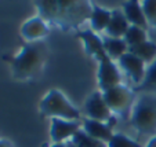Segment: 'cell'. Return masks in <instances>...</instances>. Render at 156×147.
<instances>
[{
	"mask_svg": "<svg viewBox=\"0 0 156 147\" xmlns=\"http://www.w3.org/2000/svg\"><path fill=\"white\" fill-rule=\"evenodd\" d=\"M50 147H66V143H54Z\"/></svg>",
	"mask_w": 156,
	"mask_h": 147,
	"instance_id": "25",
	"label": "cell"
},
{
	"mask_svg": "<svg viewBox=\"0 0 156 147\" xmlns=\"http://www.w3.org/2000/svg\"><path fill=\"white\" fill-rule=\"evenodd\" d=\"M147 147H156V136H153L149 140V143L147 144Z\"/></svg>",
	"mask_w": 156,
	"mask_h": 147,
	"instance_id": "24",
	"label": "cell"
},
{
	"mask_svg": "<svg viewBox=\"0 0 156 147\" xmlns=\"http://www.w3.org/2000/svg\"><path fill=\"white\" fill-rule=\"evenodd\" d=\"M129 28H130V24L123 12L120 10H113L112 17H111V21H109L108 28L105 29V32L108 35V37L123 38L126 36Z\"/></svg>",
	"mask_w": 156,
	"mask_h": 147,
	"instance_id": "14",
	"label": "cell"
},
{
	"mask_svg": "<svg viewBox=\"0 0 156 147\" xmlns=\"http://www.w3.org/2000/svg\"><path fill=\"white\" fill-rule=\"evenodd\" d=\"M112 17V11L105 10L102 7L93 6L91 15H90V25L93 32H102L108 28V24Z\"/></svg>",
	"mask_w": 156,
	"mask_h": 147,
	"instance_id": "16",
	"label": "cell"
},
{
	"mask_svg": "<svg viewBox=\"0 0 156 147\" xmlns=\"http://www.w3.org/2000/svg\"><path fill=\"white\" fill-rule=\"evenodd\" d=\"M77 37L83 41V44H84V51L87 55H93L98 59L105 54L102 38H101L100 36L95 35L93 30L87 29V30L77 32Z\"/></svg>",
	"mask_w": 156,
	"mask_h": 147,
	"instance_id": "13",
	"label": "cell"
},
{
	"mask_svg": "<svg viewBox=\"0 0 156 147\" xmlns=\"http://www.w3.org/2000/svg\"><path fill=\"white\" fill-rule=\"evenodd\" d=\"M41 19L53 21L64 28L77 25L91 15L93 7L86 2H37Z\"/></svg>",
	"mask_w": 156,
	"mask_h": 147,
	"instance_id": "1",
	"label": "cell"
},
{
	"mask_svg": "<svg viewBox=\"0 0 156 147\" xmlns=\"http://www.w3.org/2000/svg\"><path fill=\"white\" fill-rule=\"evenodd\" d=\"M108 147H141V144H138L133 139L127 138L126 135L115 133L113 138L108 142Z\"/></svg>",
	"mask_w": 156,
	"mask_h": 147,
	"instance_id": "21",
	"label": "cell"
},
{
	"mask_svg": "<svg viewBox=\"0 0 156 147\" xmlns=\"http://www.w3.org/2000/svg\"><path fill=\"white\" fill-rule=\"evenodd\" d=\"M137 91H156V59L145 70V77L140 85H137Z\"/></svg>",
	"mask_w": 156,
	"mask_h": 147,
	"instance_id": "20",
	"label": "cell"
},
{
	"mask_svg": "<svg viewBox=\"0 0 156 147\" xmlns=\"http://www.w3.org/2000/svg\"><path fill=\"white\" fill-rule=\"evenodd\" d=\"M84 113L88 120L100 121V122L111 120V110L104 100L102 92L95 91L87 98L84 103Z\"/></svg>",
	"mask_w": 156,
	"mask_h": 147,
	"instance_id": "7",
	"label": "cell"
},
{
	"mask_svg": "<svg viewBox=\"0 0 156 147\" xmlns=\"http://www.w3.org/2000/svg\"><path fill=\"white\" fill-rule=\"evenodd\" d=\"M131 125L140 133H153L156 131V98L144 95L133 109Z\"/></svg>",
	"mask_w": 156,
	"mask_h": 147,
	"instance_id": "4",
	"label": "cell"
},
{
	"mask_svg": "<svg viewBox=\"0 0 156 147\" xmlns=\"http://www.w3.org/2000/svg\"><path fill=\"white\" fill-rule=\"evenodd\" d=\"M48 32H50V29H48L47 24L40 17L27 21L21 28V35L29 41H37L39 38L47 36Z\"/></svg>",
	"mask_w": 156,
	"mask_h": 147,
	"instance_id": "11",
	"label": "cell"
},
{
	"mask_svg": "<svg viewBox=\"0 0 156 147\" xmlns=\"http://www.w3.org/2000/svg\"><path fill=\"white\" fill-rule=\"evenodd\" d=\"M0 147H14V146L6 139H0Z\"/></svg>",
	"mask_w": 156,
	"mask_h": 147,
	"instance_id": "23",
	"label": "cell"
},
{
	"mask_svg": "<svg viewBox=\"0 0 156 147\" xmlns=\"http://www.w3.org/2000/svg\"><path fill=\"white\" fill-rule=\"evenodd\" d=\"M83 131L87 135L91 136V138L98 139L101 142H105L106 144L115 135L112 132V127L111 125H108L105 122H100V121L88 120V118L83 120Z\"/></svg>",
	"mask_w": 156,
	"mask_h": 147,
	"instance_id": "10",
	"label": "cell"
},
{
	"mask_svg": "<svg viewBox=\"0 0 156 147\" xmlns=\"http://www.w3.org/2000/svg\"><path fill=\"white\" fill-rule=\"evenodd\" d=\"M79 129V121H66L61 120V118H51L50 136L54 143H64L65 139H72Z\"/></svg>",
	"mask_w": 156,
	"mask_h": 147,
	"instance_id": "9",
	"label": "cell"
},
{
	"mask_svg": "<svg viewBox=\"0 0 156 147\" xmlns=\"http://www.w3.org/2000/svg\"><path fill=\"white\" fill-rule=\"evenodd\" d=\"M118 62H119L120 69L131 79V81L140 85L145 77L144 62H142L138 56L133 55V54H130V52H126L122 58H119Z\"/></svg>",
	"mask_w": 156,
	"mask_h": 147,
	"instance_id": "8",
	"label": "cell"
},
{
	"mask_svg": "<svg viewBox=\"0 0 156 147\" xmlns=\"http://www.w3.org/2000/svg\"><path fill=\"white\" fill-rule=\"evenodd\" d=\"M127 52L133 54V55L138 56L142 62H148V63H152L156 59V44L152 41H145L142 44L134 45V47H129Z\"/></svg>",
	"mask_w": 156,
	"mask_h": 147,
	"instance_id": "17",
	"label": "cell"
},
{
	"mask_svg": "<svg viewBox=\"0 0 156 147\" xmlns=\"http://www.w3.org/2000/svg\"><path fill=\"white\" fill-rule=\"evenodd\" d=\"M48 48L43 40L30 41L12 59V74L17 80H27L39 73L44 62L47 61Z\"/></svg>",
	"mask_w": 156,
	"mask_h": 147,
	"instance_id": "2",
	"label": "cell"
},
{
	"mask_svg": "<svg viewBox=\"0 0 156 147\" xmlns=\"http://www.w3.org/2000/svg\"><path fill=\"white\" fill-rule=\"evenodd\" d=\"M98 62H100V66H98L97 72V80L101 92L109 91V89L120 85L122 76L119 73L118 66L113 63L112 59L106 54H104L101 58H98Z\"/></svg>",
	"mask_w": 156,
	"mask_h": 147,
	"instance_id": "6",
	"label": "cell"
},
{
	"mask_svg": "<svg viewBox=\"0 0 156 147\" xmlns=\"http://www.w3.org/2000/svg\"><path fill=\"white\" fill-rule=\"evenodd\" d=\"M40 112L46 117L51 118H61L66 121H77L80 117L79 110L66 98L61 91L51 89L40 102Z\"/></svg>",
	"mask_w": 156,
	"mask_h": 147,
	"instance_id": "3",
	"label": "cell"
},
{
	"mask_svg": "<svg viewBox=\"0 0 156 147\" xmlns=\"http://www.w3.org/2000/svg\"><path fill=\"white\" fill-rule=\"evenodd\" d=\"M102 96L111 112L122 115L123 118L129 117L133 106V99H134L133 91H130L127 87L120 84V85L109 89V91L102 92Z\"/></svg>",
	"mask_w": 156,
	"mask_h": 147,
	"instance_id": "5",
	"label": "cell"
},
{
	"mask_svg": "<svg viewBox=\"0 0 156 147\" xmlns=\"http://www.w3.org/2000/svg\"><path fill=\"white\" fill-rule=\"evenodd\" d=\"M141 7L148 21V25L156 26V0H144Z\"/></svg>",
	"mask_w": 156,
	"mask_h": 147,
	"instance_id": "22",
	"label": "cell"
},
{
	"mask_svg": "<svg viewBox=\"0 0 156 147\" xmlns=\"http://www.w3.org/2000/svg\"><path fill=\"white\" fill-rule=\"evenodd\" d=\"M123 14L127 18L129 24L133 26H138L141 29L147 30L148 28V21L145 18V14L142 11L141 3L137 0H130L123 3Z\"/></svg>",
	"mask_w": 156,
	"mask_h": 147,
	"instance_id": "12",
	"label": "cell"
},
{
	"mask_svg": "<svg viewBox=\"0 0 156 147\" xmlns=\"http://www.w3.org/2000/svg\"><path fill=\"white\" fill-rule=\"evenodd\" d=\"M71 142L76 147H108L105 142H101L98 139L91 138L90 135L84 132L83 129H79L71 139Z\"/></svg>",
	"mask_w": 156,
	"mask_h": 147,
	"instance_id": "18",
	"label": "cell"
},
{
	"mask_svg": "<svg viewBox=\"0 0 156 147\" xmlns=\"http://www.w3.org/2000/svg\"><path fill=\"white\" fill-rule=\"evenodd\" d=\"M104 43V51L105 54L112 59H118L122 58L124 54L129 51V45L124 41V38H113V37H105L102 38Z\"/></svg>",
	"mask_w": 156,
	"mask_h": 147,
	"instance_id": "15",
	"label": "cell"
},
{
	"mask_svg": "<svg viewBox=\"0 0 156 147\" xmlns=\"http://www.w3.org/2000/svg\"><path fill=\"white\" fill-rule=\"evenodd\" d=\"M66 147H76V146H75L72 142H68V143H66Z\"/></svg>",
	"mask_w": 156,
	"mask_h": 147,
	"instance_id": "26",
	"label": "cell"
},
{
	"mask_svg": "<svg viewBox=\"0 0 156 147\" xmlns=\"http://www.w3.org/2000/svg\"><path fill=\"white\" fill-rule=\"evenodd\" d=\"M124 41L127 43L129 47H134V45H138V44H142L145 41H148L147 38V30L141 29L138 26H133L130 25L129 30H127L126 36H124Z\"/></svg>",
	"mask_w": 156,
	"mask_h": 147,
	"instance_id": "19",
	"label": "cell"
}]
</instances>
